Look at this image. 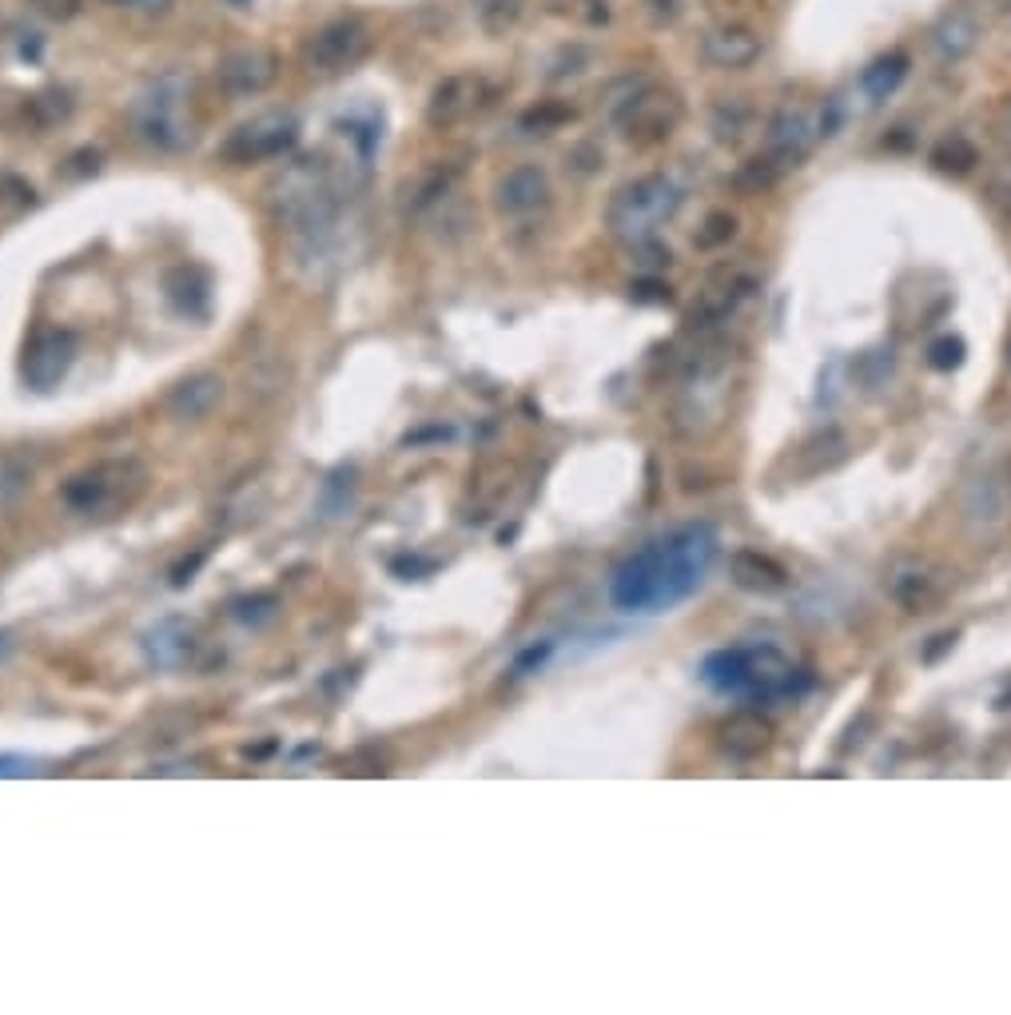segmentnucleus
Returning a JSON list of instances; mask_svg holds the SVG:
<instances>
[{
  "instance_id": "nucleus-1",
  "label": "nucleus",
  "mask_w": 1011,
  "mask_h": 1015,
  "mask_svg": "<svg viewBox=\"0 0 1011 1015\" xmlns=\"http://www.w3.org/2000/svg\"><path fill=\"white\" fill-rule=\"evenodd\" d=\"M681 538H669V542H657L653 550H641L637 558H629L622 570L614 574V602L622 609H657L669 606L685 597L689 589L701 582V570H705V558L693 562V545L701 542V534H693V545H681Z\"/></svg>"
},
{
  "instance_id": "nucleus-2",
  "label": "nucleus",
  "mask_w": 1011,
  "mask_h": 1015,
  "mask_svg": "<svg viewBox=\"0 0 1011 1015\" xmlns=\"http://www.w3.org/2000/svg\"><path fill=\"white\" fill-rule=\"evenodd\" d=\"M132 128L156 152H184L196 136V124H191V76L172 68V73H160L156 80H147L136 100H132Z\"/></svg>"
},
{
  "instance_id": "nucleus-3",
  "label": "nucleus",
  "mask_w": 1011,
  "mask_h": 1015,
  "mask_svg": "<svg viewBox=\"0 0 1011 1015\" xmlns=\"http://www.w3.org/2000/svg\"><path fill=\"white\" fill-rule=\"evenodd\" d=\"M681 208V188L669 176H641L629 179L609 196L605 223L617 240L646 243L657 240V228H666Z\"/></svg>"
},
{
  "instance_id": "nucleus-4",
  "label": "nucleus",
  "mask_w": 1011,
  "mask_h": 1015,
  "mask_svg": "<svg viewBox=\"0 0 1011 1015\" xmlns=\"http://www.w3.org/2000/svg\"><path fill=\"white\" fill-rule=\"evenodd\" d=\"M725 398H729V358L701 355L673 398V430L689 434V439L713 430L721 422Z\"/></svg>"
},
{
  "instance_id": "nucleus-5",
  "label": "nucleus",
  "mask_w": 1011,
  "mask_h": 1015,
  "mask_svg": "<svg viewBox=\"0 0 1011 1015\" xmlns=\"http://www.w3.org/2000/svg\"><path fill=\"white\" fill-rule=\"evenodd\" d=\"M299 140V120L292 112H260L243 120L240 128H231V136L219 144V159L231 168H251V164H267V159L287 156Z\"/></svg>"
},
{
  "instance_id": "nucleus-6",
  "label": "nucleus",
  "mask_w": 1011,
  "mask_h": 1015,
  "mask_svg": "<svg viewBox=\"0 0 1011 1015\" xmlns=\"http://www.w3.org/2000/svg\"><path fill=\"white\" fill-rule=\"evenodd\" d=\"M681 120V104L669 92L653 85H637L629 88L622 100H614V124L626 132L637 144H657V140H669L673 128Z\"/></svg>"
},
{
  "instance_id": "nucleus-7",
  "label": "nucleus",
  "mask_w": 1011,
  "mask_h": 1015,
  "mask_svg": "<svg viewBox=\"0 0 1011 1015\" xmlns=\"http://www.w3.org/2000/svg\"><path fill=\"white\" fill-rule=\"evenodd\" d=\"M73 363H76V335L73 331H61V327H48V331H36L32 343L24 346L21 378L32 390H53L68 378Z\"/></svg>"
},
{
  "instance_id": "nucleus-8",
  "label": "nucleus",
  "mask_w": 1011,
  "mask_h": 1015,
  "mask_svg": "<svg viewBox=\"0 0 1011 1015\" xmlns=\"http://www.w3.org/2000/svg\"><path fill=\"white\" fill-rule=\"evenodd\" d=\"M128 478H140V466H132V462H100V466L76 474L64 486V503L73 506L76 514H105L116 503H128Z\"/></svg>"
},
{
  "instance_id": "nucleus-9",
  "label": "nucleus",
  "mask_w": 1011,
  "mask_h": 1015,
  "mask_svg": "<svg viewBox=\"0 0 1011 1015\" xmlns=\"http://www.w3.org/2000/svg\"><path fill=\"white\" fill-rule=\"evenodd\" d=\"M366 53H371V32H366L359 21H351V16L323 24V29L311 36V44H307V60H311V68H319V73H327V76L355 68Z\"/></svg>"
},
{
  "instance_id": "nucleus-10",
  "label": "nucleus",
  "mask_w": 1011,
  "mask_h": 1015,
  "mask_svg": "<svg viewBox=\"0 0 1011 1015\" xmlns=\"http://www.w3.org/2000/svg\"><path fill=\"white\" fill-rule=\"evenodd\" d=\"M813 140H816L813 115L793 104L777 108L769 128H765V156H769V164L777 172L801 168L804 159H809V152H813Z\"/></svg>"
},
{
  "instance_id": "nucleus-11",
  "label": "nucleus",
  "mask_w": 1011,
  "mask_h": 1015,
  "mask_svg": "<svg viewBox=\"0 0 1011 1015\" xmlns=\"http://www.w3.org/2000/svg\"><path fill=\"white\" fill-rule=\"evenodd\" d=\"M279 76V60L267 48H231L228 56H219L216 80L231 100H251L263 96Z\"/></svg>"
},
{
  "instance_id": "nucleus-12",
  "label": "nucleus",
  "mask_w": 1011,
  "mask_h": 1015,
  "mask_svg": "<svg viewBox=\"0 0 1011 1015\" xmlns=\"http://www.w3.org/2000/svg\"><path fill=\"white\" fill-rule=\"evenodd\" d=\"M546 203H550V176L538 164L510 168L494 184V208L502 216H534Z\"/></svg>"
},
{
  "instance_id": "nucleus-13",
  "label": "nucleus",
  "mask_w": 1011,
  "mask_h": 1015,
  "mask_svg": "<svg viewBox=\"0 0 1011 1015\" xmlns=\"http://www.w3.org/2000/svg\"><path fill=\"white\" fill-rule=\"evenodd\" d=\"M482 96H486L482 76H447V80L430 92L427 124L430 128H454L459 120H466L474 108H482Z\"/></svg>"
},
{
  "instance_id": "nucleus-14",
  "label": "nucleus",
  "mask_w": 1011,
  "mask_h": 1015,
  "mask_svg": "<svg viewBox=\"0 0 1011 1015\" xmlns=\"http://www.w3.org/2000/svg\"><path fill=\"white\" fill-rule=\"evenodd\" d=\"M983 36V24L980 16L971 9H952L944 12L936 24H932L928 32V44H932V56H936L939 64H959L964 56L976 53V44H980Z\"/></svg>"
},
{
  "instance_id": "nucleus-15",
  "label": "nucleus",
  "mask_w": 1011,
  "mask_h": 1015,
  "mask_svg": "<svg viewBox=\"0 0 1011 1015\" xmlns=\"http://www.w3.org/2000/svg\"><path fill=\"white\" fill-rule=\"evenodd\" d=\"M749 295H752V279H745V275H729V279L710 283L697 295V304L689 307V327L693 331H710V327L729 323Z\"/></svg>"
},
{
  "instance_id": "nucleus-16",
  "label": "nucleus",
  "mask_w": 1011,
  "mask_h": 1015,
  "mask_svg": "<svg viewBox=\"0 0 1011 1015\" xmlns=\"http://www.w3.org/2000/svg\"><path fill=\"white\" fill-rule=\"evenodd\" d=\"M701 53L713 68H725V73H737V68H749L757 56H761V36L745 24H721V29L705 32L701 41Z\"/></svg>"
},
{
  "instance_id": "nucleus-17",
  "label": "nucleus",
  "mask_w": 1011,
  "mask_h": 1015,
  "mask_svg": "<svg viewBox=\"0 0 1011 1015\" xmlns=\"http://www.w3.org/2000/svg\"><path fill=\"white\" fill-rule=\"evenodd\" d=\"M164 295H167V304L176 307L179 315H188V319H208L211 279H208L204 267H196V263L167 267L164 272Z\"/></svg>"
},
{
  "instance_id": "nucleus-18",
  "label": "nucleus",
  "mask_w": 1011,
  "mask_h": 1015,
  "mask_svg": "<svg viewBox=\"0 0 1011 1015\" xmlns=\"http://www.w3.org/2000/svg\"><path fill=\"white\" fill-rule=\"evenodd\" d=\"M721 749L733 757V761H757V757L769 753L772 744V725L757 713H733L729 721L721 725Z\"/></svg>"
},
{
  "instance_id": "nucleus-19",
  "label": "nucleus",
  "mask_w": 1011,
  "mask_h": 1015,
  "mask_svg": "<svg viewBox=\"0 0 1011 1015\" xmlns=\"http://www.w3.org/2000/svg\"><path fill=\"white\" fill-rule=\"evenodd\" d=\"M219 398H223V378L204 371V375H191L188 383H179V387L167 395V415L179 422H199L216 410Z\"/></svg>"
},
{
  "instance_id": "nucleus-20",
  "label": "nucleus",
  "mask_w": 1011,
  "mask_h": 1015,
  "mask_svg": "<svg viewBox=\"0 0 1011 1015\" xmlns=\"http://www.w3.org/2000/svg\"><path fill=\"white\" fill-rule=\"evenodd\" d=\"M144 653L160 670H176L191 653V626L184 618H164L144 633Z\"/></svg>"
},
{
  "instance_id": "nucleus-21",
  "label": "nucleus",
  "mask_w": 1011,
  "mask_h": 1015,
  "mask_svg": "<svg viewBox=\"0 0 1011 1015\" xmlns=\"http://www.w3.org/2000/svg\"><path fill=\"white\" fill-rule=\"evenodd\" d=\"M733 582L749 594H781L789 586V574H784V565L757 554V550H737L733 554Z\"/></svg>"
},
{
  "instance_id": "nucleus-22",
  "label": "nucleus",
  "mask_w": 1011,
  "mask_h": 1015,
  "mask_svg": "<svg viewBox=\"0 0 1011 1015\" xmlns=\"http://www.w3.org/2000/svg\"><path fill=\"white\" fill-rule=\"evenodd\" d=\"M959 510H964V522L976 526V530H996L1003 522V494L991 478H971L964 486V498H959Z\"/></svg>"
},
{
  "instance_id": "nucleus-23",
  "label": "nucleus",
  "mask_w": 1011,
  "mask_h": 1015,
  "mask_svg": "<svg viewBox=\"0 0 1011 1015\" xmlns=\"http://www.w3.org/2000/svg\"><path fill=\"white\" fill-rule=\"evenodd\" d=\"M904 76H908V53L892 48V53L876 56L865 73H860V92H865V100L876 108V104H884L888 96L904 85Z\"/></svg>"
},
{
  "instance_id": "nucleus-24",
  "label": "nucleus",
  "mask_w": 1011,
  "mask_h": 1015,
  "mask_svg": "<svg viewBox=\"0 0 1011 1015\" xmlns=\"http://www.w3.org/2000/svg\"><path fill=\"white\" fill-rule=\"evenodd\" d=\"M892 597H897L900 606L908 609V614H920V609H928L932 602L939 597V582L928 574V570H900L897 577H892Z\"/></svg>"
},
{
  "instance_id": "nucleus-25",
  "label": "nucleus",
  "mask_w": 1011,
  "mask_h": 1015,
  "mask_svg": "<svg viewBox=\"0 0 1011 1015\" xmlns=\"http://www.w3.org/2000/svg\"><path fill=\"white\" fill-rule=\"evenodd\" d=\"M932 164H936V172H944V176H968V172L980 164V152H976L971 140L948 136L932 147Z\"/></svg>"
},
{
  "instance_id": "nucleus-26",
  "label": "nucleus",
  "mask_w": 1011,
  "mask_h": 1015,
  "mask_svg": "<svg viewBox=\"0 0 1011 1015\" xmlns=\"http://www.w3.org/2000/svg\"><path fill=\"white\" fill-rule=\"evenodd\" d=\"M29 112L36 115V124H41V128H53V124H61V120H68V112H73V100H68V92H61V88H48V92L32 96Z\"/></svg>"
},
{
  "instance_id": "nucleus-27",
  "label": "nucleus",
  "mask_w": 1011,
  "mask_h": 1015,
  "mask_svg": "<svg viewBox=\"0 0 1011 1015\" xmlns=\"http://www.w3.org/2000/svg\"><path fill=\"white\" fill-rule=\"evenodd\" d=\"M737 235V220H733L729 211H713L710 220L701 223L697 235H693V243H697L701 252H717V247H725V243Z\"/></svg>"
},
{
  "instance_id": "nucleus-28",
  "label": "nucleus",
  "mask_w": 1011,
  "mask_h": 1015,
  "mask_svg": "<svg viewBox=\"0 0 1011 1015\" xmlns=\"http://www.w3.org/2000/svg\"><path fill=\"white\" fill-rule=\"evenodd\" d=\"M745 128H749V112L737 104H721L717 112H713V136L721 140V144H737L740 136H745Z\"/></svg>"
},
{
  "instance_id": "nucleus-29",
  "label": "nucleus",
  "mask_w": 1011,
  "mask_h": 1015,
  "mask_svg": "<svg viewBox=\"0 0 1011 1015\" xmlns=\"http://www.w3.org/2000/svg\"><path fill=\"white\" fill-rule=\"evenodd\" d=\"M521 9H526V0H486L482 24H486V32H506L521 16Z\"/></svg>"
},
{
  "instance_id": "nucleus-30",
  "label": "nucleus",
  "mask_w": 1011,
  "mask_h": 1015,
  "mask_svg": "<svg viewBox=\"0 0 1011 1015\" xmlns=\"http://www.w3.org/2000/svg\"><path fill=\"white\" fill-rule=\"evenodd\" d=\"M565 120H574V108L542 104V108H530V112L521 115V128H538V132H550V128L565 124Z\"/></svg>"
},
{
  "instance_id": "nucleus-31",
  "label": "nucleus",
  "mask_w": 1011,
  "mask_h": 1015,
  "mask_svg": "<svg viewBox=\"0 0 1011 1015\" xmlns=\"http://www.w3.org/2000/svg\"><path fill=\"white\" fill-rule=\"evenodd\" d=\"M275 597H248V602H240L235 606V618L243 621V626H263V621H272L275 618Z\"/></svg>"
},
{
  "instance_id": "nucleus-32",
  "label": "nucleus",
  "mask_w": 1011,
  "mask_h": 1015,
  "mask_svg": "<svg viewBox=\"0 0 1011 1015\" xmlns=\"http://www.w3.org/2000/svg\"><path fill=\"white\" fill-rule=\"evenodd\" d=\"M928 355L936 371H956L959 363H964V343H959V339H936Z\"/></svg>"
},
{
  "instance_id": "nucleus-33",
  "label": "nucleus",
  "mask_w": 1011,
  "mask_h": 1015,
  "mask_svg": "<svg viewBox=\"0 0 1011 1015\" xmlns=\"http://www.w3.org/2000/svg\"><path fill=\"white\" fill-rule=\"evenodd\" d=\"M36 773H41V761H36V757L0 753V781H4V776H36Z\"/></svg>"
},
{
  "instance_id": "nucleus-34",
  "label": "nucleus",
  "mask_w": 1011,
  "mask_h": 1015,
  "mask_svg": "<svg viewBox=\"0 0 1011 1015\" xmlns=\"http://www.w3.org/2000/svg\"><path fill=\"white\" fill-rule=\"evenodd\" d=\"M9 196H17L24 203V199H32V188H24L21 179H12V176H4V172H0V203H4Z\"/></svg>"
},
{
  "instance_id": "nucleus-35",
  "label": "nucleus",
  "mask_w": 1011,
  "mask_h": 1015,
  "mask_svg": "<svg viewBox=\"0 0 1011 1015\" xmlns=\"http://www.w3.org/2000/svg\"><path fill=\"white\" fill-rule=\"evenodd\" d=\"M36 9L56 16V21H64V16H73L76 12V0H36Z\"/></svg>"
},
{
  "instance_id": "nucleus-36",
  "label": "nucleus",
  "mask_w": 1011,
  "mask_h": 1015,
  "mask_svg": "<svg viewBox=\"0 0 1011 1015\" xmlns=\"http://www.w3.org/2000/svg\"><path fill=\"white\" fill-rule=\"evenodd\" d=\"M546 653H550V646H534V649H526V653H521V658L514 661V670H518V673H526V670H530V665H542V661H546Z\"/></svg>"
},
{
  "instance_id": "nucleus-37",
  "label": "nucleus",
  "mask_w": 1011,
  "mask_h": 1015,
  "mask_svg": "<svg viewBox=\"0 0 1011 1015\" xmlns=\"http://www.w3.org/2000/svg\"><path fill=\"white\" fill-rule=\"evenodd\" d=\"M936 646L924 649V661H939V653H948L952 646H956V633H939V638H932Z\"/></svg>"
},
{
  "instance_id": "nucleus-38",
  "label": "nucleus",
  "mask_w": 1011,
  "mask_h": 1015,
  "mask_svg": "<svg viewBox=\"0 0 1011 1015\" xmlns=\"http://www.w3.org/2000/svg\"><path fill=\"white\" fill-rule=\"evenodd\" d=\"M112 4H124V9H140V12H156V9H167L172 0H112Z\"/></svg>"
},
{
  "instance_id": "nucleus-39",
  "label": "nucleus",
  "mask_w": 1011,
  "mask_h": 1015,
  "mask_svg": "<svg viewBox=\"0 0 1011 1015\" xmlns=\"http://www.w3.org/2000/svg\"><path fill=\"white\" fill-rule=\"evenodd\" d=\"M1003 140H1008V147H1011V100H1008V108H1003Z\"/></svg>"
},
{
  "instance_id": "nucleus-40",
  "label": "nucleus",
  "mask_w": 1011,
  "mask_h": 1015,
  "mask_svg": "<svg viewBox=\"0 0 1011 1015\" xmlns=\"http://www.w3.org/2000/svg\"><path fill=\"white\" fill-rule=\"evenodd\" d=\"M9 653V633H0V658Z\"/></svg>"
},
{
  "instance_id": "nucleus-41",
  "label": "nucleus",
  "mask_w": 1011,
  "mask_h": 1015,
  "mask_svg": "<svg viewBox=\"0 0 1011 1015\" xmlns=\"http://www.w3.org/2000/svg\"><path fill=\"white\" fill-rule=\"evenodd\" d=\"M1008 482H1011V462H1008Z\"/></svg>"
},
{
  "instance_id": "nucleus-42",
  "label": "nucleus",
  "mask_w": 1011,
  "mask_h": 1015,
  "mask_svg": "<svg viewBox=\"0 0 1011 1015\" xmlns=\"http://www.w3.org/2000/svg\"><path fill=\"white\" fill-rule=\"evenodd\" d=\"M1008 9H1011V4H1008Z\"/></svg>"
}]
</instances>
